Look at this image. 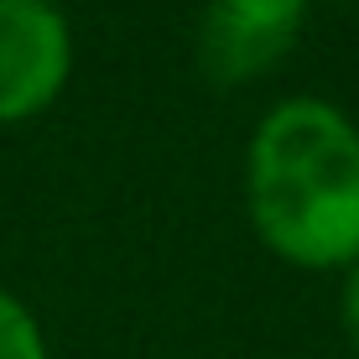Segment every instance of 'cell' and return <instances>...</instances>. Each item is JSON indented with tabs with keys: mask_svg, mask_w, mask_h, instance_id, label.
Wrapping results in <instances>:
<instances>
[{
	"mask_svg": "<svg viewBox=\"0 0 359 359\" xmlns=\"http://www.w3.org/2000/svg\"><path fill=\"white\" fill-rule=\"evenodd\" d=\"M245 193L261 240L302 271L359 261V130L323 99H287L255 126Z\"/></svg>",
	"mask_w": 359,
	"mask_h": 359,
	"instance_id": "cell-1",
	"label": "cell"
},
{
	"mask_svg": "<svg viewBox=\"0 0 359 359\" xmlns=\"http://www.w3.org/2000/svg\"><path fill=\"white\" fill-rule=\"evenodd\" d=\"M307 0H208L198 27L203 73L219 83L261 79L281 53L297 42Z\"/></svg>",
	"mask_w": 359,
	"mask_h": 359,
	"instance_id": "cell-3",
	"label": "cell"
},
{
	"mask_svg": "<svg viewBox=\"0 0 359 359\" xmlns=\"http://www.w3.org/2000/svg\"><path fill=\"white\" fill-rule=\"evenodd\" d=\"M73 36L53 0H0V126L32 120L63 94Z\"/></svg>",
	"mask_w": 359,
	"mask_h": 359,
	"instance_id": "cell-2",
	"label": "cell"
},
{
	"mask_svg": "<svg viewBox=\"0 0 359 359\" xmlns=\"http://www.w3.org/2000/svg\"><path fill=\"white\" fill-rule=\"evenodd\" d=\"M0 359H47L42 323L32 318V307L21 297L0 292Z\"/></svg>",
	"mask_w": 359,
	"mask_h": 359,
	"instance_id": "cell-4",
	"label": "cell"
},
{
	"mask_svg": "<svg viewBox=\"0 0 359 359\" xmlns=\"http://www.w3.org/2000/svg\"><path fill=\"white\" fill-rule=\"evenodd\" d=\"M344 333H349V344H354V354H359V261L349 266V276H344Z\"/></svg>",
	"mask_w": 359,
	"mask_h": 359,
	"instance_id": "cell-5",
	"label": "cell"
}]
</instances>
